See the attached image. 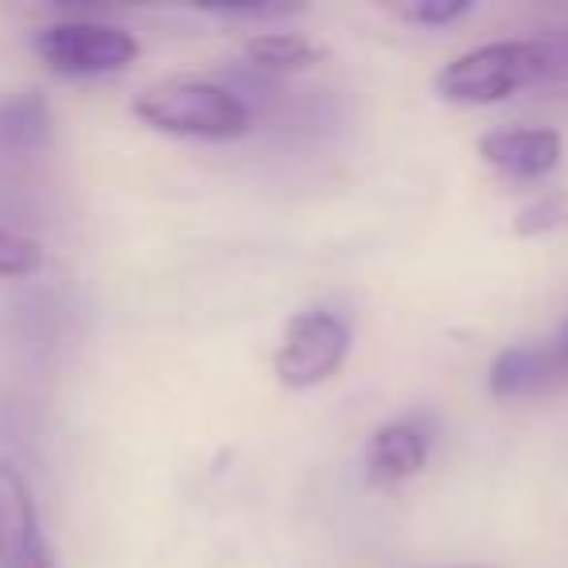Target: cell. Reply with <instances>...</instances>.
I'll list each match as a JSON object with an SVG mask.
<instances>
[{"mask_svg": "<svg viewBox=\"0 0 568 568\" xmlns=\"http://www.w3.org/2000/svg\"><path fill=\"white\" fill-rule=\"evenodd\" d=\"M471 12H475L471 0H420V4H405L402 20L420 24V28H448V24H456V20L471 17Z\"/></svg>", "mask_w": 568, "mask_h": 568, "instance_id": "4fadbf2b", "label": "cell"}, {"mask_svg": "<svg viewBox=\"0 0 568 568\" xmlns=\"http://www.w3.org/2000/svg\"><path fill=\"white\" fill-rule=\"evenodd\" d=\"M32 51L59 79H105L136 63L141 43L129 28L94 12H67L32 32Z\"/></svg>", "mask_w": 568, "mask_h": 568, "instance_id": "7a4b0ae2", "label": "cell"}, {"mask_svg": "<svg viewBox=\"0 0 568 568\" xmlns=\"http://www.w3.org/2000/svg\"><path fill=\"white\" fill-rule=\"evenodd\" d=\"M568 386V366L560 351L549 343H518L506 347L490 363L487 389L498 402H526V397H545L552 389Z\"/></svg>", "mask_w": 568, "mask_h": 568, "instance_id": "8992f818", "label": "cell"}, {"mask_svg": "<svg viewBox=\"0 0 568 568\" xmlns=\"http://www.w3.org/2000/svg\"><path fill=\"white\" fill-rule=\"evenodd\" d=\"M43 268V245L12 226H0V281H24Z\"/></svg>", "mask_w": 568, "mask_h": 568, "instance_id": "8fae6325", "label": "cell"}, {"mask_svg": "<svg viewBox=\"0 0 568 568\" xmlns=\"http://www.w3.org/2000/svg\"><path fill=\"white\" fill-rule=\"evenodd\" d=\"M479 156L503 180H545L560 164V136L552 129H498L479 141Z\"/></svg>", "mask_w": 568, "mask_h": 568, "instance_id": "52a82bcc", "label": "cell"}, {"mask_svg": "<svg viewBox=\"0 0 568 568\" xmlns=\"http://www.w3.org/2000/svg\"><path fill=\"white\" fill-rule=\"evenodd\" d=\"M0 568H59L28 475L0 456Z\"/></svg>", "mask_w": 568, "mask_h": 568, "instance_id": "5b68a950", "label": "cell"}, {"mask_svg": "<svg viewBox=\"0 0 568 568\" xmlns=\"http://www.w3.org/2000/svg\"><path fill=\"white\" fill-rule=\"evenodd\" d=\"M467 568H483V565H467Z\"/></svg>", "mask_w": 568, "mask_h": 568, "instance_id": "2e32d148", "label": "cell"}, {"mask_svg": "<svg viewBox=\"0 0 568 568\" xmlns=\"http://www.w3.org/2000/svg\"><path fill=\"white\" fill-rule=\"evenodd\" d=\"M428 444L433 436L425 433L420 420H394V425L374 428L366 444V479L371 487H397L413 479L428 464Z\"/></svg>", "mask_w": 568, "mask_h": 568, "instance_id": "9c48e42d", "label": "cell"}, {"mask_svg": "<svg viewBox=\"0 0 568 568\" xmlns=\"http://www.w3.org/2000/svg\"><path fill=\"white\" fill-rule=\"evenodd\" d=\"M206 17L214 20H281V17H293L301 12L296 4H203Z\"/></svg>", "mask_w": 568, "mask_h": 568, "instance_id": "5bb4252c", "label": "cell"}, {"mask_svg": "<svg viewBox=\"0 0 568 568\" xmlns=\"http://www.w3.org/2000/svg\"><path fill=\"white\" fill-rule=\"evenodd\" d=\"M55 141V113L43 90H20L0 102V164H28Z\"/></svg>", "mask_w": 568, "mask_h": 568, "instance_id": "ba28073f", "label": "cell"}, {"mask_svg": "<svg viewBox=\"0 0 568 568\" xmlns=\"http://www.w3.org/2000/svg\"><path fill=\"white\" fill-rule=\"evenodd\" d=\"M351 355V327L327 308H308L288 320L273 366L288 389H316L335 378Z\"/></svg>", "mask_w": 568, "mask_h": 568, "instance_id": "277c9868", "label": "cell"}, {"mask_svg": "<svg viewBox=\"0 0 568 568\" xmlns=\"http://www.w3.org/2000/svg\"><path fill=\"white\" fill-rule=\"evenodd\" d=\"M568 226V191H549L537 203H529L526 211L518 214L514 230L521 237H541V234H557V230Z\"/></svg>", "mask_w": 568, "mask_h": 568, "instance_id": "7c38bea8", "label": "cell"}, {"mask_svg": "<svg viewBox=\"0 0 568 568\" xmlns=\"http://www.w3.org/2000/svg\"><path fill=\"white\" fill-rule=\"evenodd\" d=\"M541 74H549V55H545L541 43H487V48H475L467 55L452 59L436 74V94L456 105H490L526 90Z\"/></svg>", "mask_w": 568, "mask_h": 568, "instance_id": "3957f363", "label": "cell"}, {"mask_svg": "<svg viewBox=\"0 0 568 568\" xmlns=\"http://www.w3.org/2000/svg\"><path fill=\"white\" fill-rule=\"evenodd\" d=\"M245 55H250V63L265 74L308 71V67L320 63V48H312L304 36H293V32L253 36V40L245 43Z\"/></svg>", "mask_w": 568, "mask_h": 568, "instance_id": "30bf717a", "label": "cell"}, {"mask_svg": "<svg viewBox=\"0 0 568 568\" xmlns=\"http://www.w3.org/2000/svg\"><path fill=\"white\" fill-rule=\"evenodd\" d=\"M552 347L560 351V358H565V366H568V320H565V327L557 332V339H552Z\"/></svg>", "mask_w": 568, "mask_h": 568, "instance_id": "9a60e30c", "label": "cell"}, {"mask_svg": "<svg viewBox=\"0 0 568 568\" xmlns=\"http://www.w3.org/2000/svg\"><path fill=\"white\" fill-rule=\"evenodd\" d=\"M133 113L149 129L191 141H234L253 129V113L230 87L203 79H164L133 98Z\"/></svg>", "mask_w": 568, "mask_h": 568, "instance_id": "6da1fadb", "label": "cell"}]
</instances>
